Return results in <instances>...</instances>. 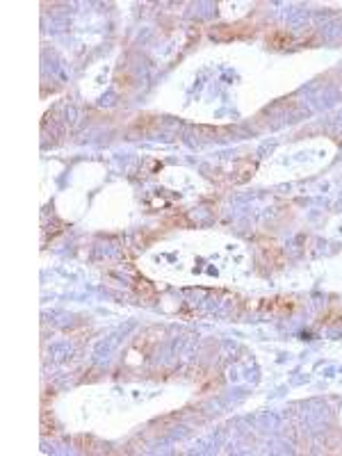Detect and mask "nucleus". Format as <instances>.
I'll return each instance as SVG.
<instances>
[{"label": "nucleus", "instance_id": "nucleus-2", "mask_svg": "<svg viewBox=\"0 0 342 456\" xmlns=\"http://www.w3.org/2000/svg\"><path fill=\"white\" fill-rule=\"evenodd\" d=\"M262 308L269 310V313H288L290 308H292V303H285V299H271L269 303H262Z\"/></svg>", "mask_w": 342, "mask_h": 456}, {"label": "nucleus", "instance_id": "nucleus-3", "mask_svg": "<svg viewBox=\"0 0 342 456\" xmlns=\"http://www.w3.org/2000/svg\"><path fill=\"white\" fill-rule=\"evenodd\" d=\"M290 41H292V39H290V35H288V32H283V30H278V32H274V35L269 37V43H271V46H276V48L288 46Z\"/></svg>", "mask_w": 342, "mask_h": 456}, {"label": "nucleus", "instance_id": "nucleus-1", "mask_svg": "<svg viewBox=\"0 0 342 456\" xmlns=\"http://www.w3.org/2000/svg\"><path fill=\"white\" fill-rule=\"evenodd\" d=\"M135 292H137L139 296H146V299H151V296L155 294V288L148 283L146 279H137V281H135Z\"/></svg>", "mask_w": 342, "mask_h": 456}]
</instances>
